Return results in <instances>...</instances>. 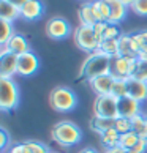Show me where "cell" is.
I'll list each match as a JSON object with an SVG mask.
<instances>
[{"label":"cell","instance_id":"7a4b0ae2","mask_svg":"<svg viewBox=\"0 0 147 153\" xmlns=\"http://www.w3.org/2000/svg\"><path fill=\"white\" fill-rule=\"evenodd\" d=\"M51 137H52V140L57 145L63 147V149H70V147L81 142L82 129L76 123H73L70 120H62V122H57L52 126V129H51Z\"/></svg>","mask_w":147,"mask_h":153},{"label":"cell","instance_id":"bcb514c9","mask_svg":"<svg viewBox=\"0 0 147 153\" xmlns=\"http://www.w3.org/2000/svg\"><path fill=\"white\" fill-rule=\"evenodd\" d=\"M84 2H86V0H84Z\"/></svg>","mask_w":147,"mask_h":153},{"label":"cell","instance_id":"8fae6325","mask_svg":"<svg viewBox=\"0 0 147 153\" xmlns=\"http://www.w3.org/2000/svg\"><path fill=\"white\" fill-rule=\"evenodd\" d=\"M127 95L130 98L139 101L141 104H144L147 101V82L141 81L138 77H128L127 79Z\"/></svg>","mask_w":147,"mask_h":153},{"label":"cell","instance_id":"8d00e7d4","mask_svg":"<svg viewBox=\"0 0 147 153\" xmlns=\"http://www.w3.org/2000/svg\"><path fill=\"white\" fill-rule=\"evenodd\" d=\"M138 33H139V38H141V43H143V46H147V29L139 30ZM143 46H141V48H143Z\"/></svg>","mask_w":147,"mask_h":153},{"label":"cell","instance_id":"9a60e30c","mask_svg":"<svg viewBox=\"0 0 147 153\" xmlns=\"http://www.w3.org/2000/svg\"><path fill=\"white\" fill-rule=\"evenodd\" d=\"M114 76L112 74H103V76H98L92 79L89 82L92 92L97 95V96H101V95H111V90H112V84H114Z\"/></svg>","mask_w":147,"mask_h":153},{"label":"cell","instance_id":"d590c367","mask_svg":"<svg viewBox=\"0 0 147 153\" xmlns=\"http://www.w3.org/2000/svg\"><path fill=\"white\" fill-rule=\"evenodd\" d=\"M109 22H97V24L93 25V30H95V35H97V38L100 39V43L103 41V35H104V30L106 27H108Z\"/></svg>","mask_w":147,"mask_h":153},{"label":"cell","instance_id":"1f68e13d","mask_svg":"<svg viewBox=\"0 0 147 153\" xmlns=\"http://www.w3.org/2000/svg\"><path fill=\"white\" fill-rule=\"evenodd\" d=\"M134 77L147 82V60H138V66L134 71Z\"/></svg>","mask_w":147,"mask_h":153},{"label":"cell","instance_id":"9c48e42d","mask_svg":"<svg viewBox=\"0 0 147 153\" xmlns=\"http://www.w3.org/2000/svg\"><path fill=\"white\" fill-rule=\"evenodd\" d=\"M18 57L5 46L0 48V79H13L18 74Z\"/></svg>","mask_w":147,"mask_h":153},{"label":"cell","instance_id":"f1b7e54d","mask_svg":"<svg viewBox=\"0 0 147 153\" xmlns=\"http://www.w3.org/2000/svg\"><path fill=\"white\" fill-rule=\"evenodd\" d=\"M25 144L29 145L32 153H51L49 147L46 144L40 142V140H25Z\"/></svg>","mask_w":147,"mask_h":153},{"label":"cell","instance_id":"83f0119b","mask_svg":"<svg viewBox=\"0 0 147 153\" xmlns=\"http://www.w3.org/2000/svg\"><path fill=\"white\" fill-rule=\"evenodd\" d=\"M114 128L119 134H125L131 131V120L125 117H117L116 118V123H114Z\"/></svg>","mask_w":147,"mask_h":153},{"label":"cell","instance_id":"2e32d148","mask_svg":"<svg viewBox=\"0 0 147 153\" xmlns=\"http://www.w3.org/2000/svg\"><path fill=\"white\" fill-rule=\"evenodd\" d=\"M78 19H79V25H90L93 27L95 24L98 22L97 16H95V11H93V3L92 0H86V2L81 3V7L78 10Z\"/></svg>","mask_w":147,"mask_h":153},{"label":"cell","instance_id":"f6af8a7d","mask_svg":"<svg viewBox=\"0 0 147 153\" xmlns=\"http://www.w3.org/2000/svg\"><path fill=\"white\" fill-rule=\"evenodd\" d=\"M146 140H147V137H146Z\"/></svg>","mask_w":147,"mask_h":153},{"label":"cell","instance_id":"e0dca14e","mask_svg":"<svg viewBox=\"0 0 147 153\" xmlns=\"http://www.w3.org/2000/svg\"><path fill=\"white\" fill-rule=\"evenodd\" d=\"M3 46L7 48L10 52H13L16 55H22V54H25V52L30 51L29 39H27L24 35H21V33H14V35L8 39V43L3 44Z\"/></svg>","mask_w":147,"mask_h":153},{"label":"cell","instance_id":"4dcf8cb0","mask_svg":"<svg viewBox=\"0 0 147 153\" xmlns=\"http://www.w3.org/2000/svg\"><path fill=\"white\" fill-rule=\"evenodd\" d=\"M122 32L119 29V25L116 24H108L104 30V35H103V39H114V38H120Z\"/></svg>","mask_w":147,"mask_h":153},{"label":"cell","instance_id":"8992f818","mask_svg":"<svg viewBox=\"0 0 147 153\" xmlns=\"http://www.w3.org/2000/svg\"><path fill=\"white\" fill-rule=\"evenodd\" d=\"M93 115L116 120L119 117V98L112 95L97 96L93 101Z\"/></svg>","mask_w":147,"mask_h":153},{"label":"cell","instance_id":"f546056e","mask_svg":"<svg viewBox=\"0 0 147 153\" xmlns=\"http://www.w3.org/2000/svg\"><path fill=\"white\" fill-rule=\"evenodd\" d=\"M130 10H131L134 14L146 18L147 16V0H134V3L130 7Z\"/></svg>","mask_w":147,"mask_h":153},{"label":"cell","instance_id":"484cf974","mask_svg":"<svg viewBox=\"0 0 147 153\" xmlns=\"http://www.w3.org/2000/svg\"><path fill=\"white\" fill-rule=\"evenodd\" d=\"M111 95L116 96V98H123V96H127V79L116 77L114 84H112Z\"/></svg>","mask_w":147,"mask_h":153},{"label":"cell","instance_id":"30bf717a","mask_svg":"<svg viewBox=\"0 0 147 153\" xmlns=\"http://www.w3.org/2000/svg\"><path fill=\"white\" fill-rule=\"evenodd\" d=\"M38 68H40V59L33 51H29V52L18 57V74L19 76L22 77L33 76L38 71Z\"/></svg>","mask_w":147,"mask_h":153},{"label":"cell","instance_id":"7c38bea8","mask_svg":"<svg viewBox=\"0 0 147 153\" xmlns=\"http://www.w3.org/2000/svg\"><path fill=\"white\" fill-rule=\"evenodd\" d=\"M44 11H46V7H44L43 0H29L21 8V18L27 22H35L43 18Z\"/></svg>","mask_w":147,"mask_h":153},{"label":"cell","instance_id":"ffe728a7","mask_svg":"<svg viewBox=\"0 0 147 153\" xmlns=\"http://www.w3.org/2000/svg\"><path fill=\"white\" fill-rule=\"evenodd\" d=\"M114 123H116V120H112V118H103V117L93 115L89 125H90V129H92V131L101 134V133L108 131L111 128H114Z\"/></svg>","mask_w":147,"mask_h":153},{"label":"cell","instance_id":"52a82bcc","mask_svg":"<svg viewBox=\"0 0 147 153\" xmlns=\"http://www.w3.org/2000/svg\"><path fill=\"white\" fill-rule=\"evenodd\" d=\"M46 35L48 38L54 39V41H62V39H66L71 35V24L65 18L62 16H54L46 22Z\"/></svg>","mask_w":147,"mask_h":153},{"label":"cell","instance_id":"ab89813d","mask_svg":"<svg viewBox=\"0 0 147 153\" xmlns=\"http://www.w3.org/2000/svg\"><path fill=\"white\" fill-rule=\"evenodd\" d=\"M8 2H10V3H13V5H16L18 8H22L27 2H29V0H8Z\"/></svg>","mask_w":147,"mask_h":153},{"label":"cell","instance_id":"ba28073f","mask_svg":"<svg viewBox=\"0 0 147 153\" xmlns=\"http://www.w3.org/2000/svg\"><path fill=\"white\" fill-rule=\"evenodd\" d=\"M138 66V59H128V57H117L112 59V66H111V74L114 77H120V79H128L134 76Z\"/></svg>","mask_w":147,"mask_h":153},{"label":"cell","instance_id":"836d02e7","mask_svg":"<svg viewBox=\"0 0 147 153\" xmlns=\"http://www.w3.org/2000/svg\"><path fill=\"white\" fill-rule=\"evenodd\" d=\"M8 145H10V134L5 128H0V149L3 153L8 150Z\"/></svg>","mask_w":147,"mask_h":153},{"label":"cell","instance_id":"e575fe53","mask_svg":"<svg viewBox=\"0 0 147 153\" xmlns=\"http://www.w3.org/2000/svg\"><path fill=\"white\" fill-rule=\"evenodd\" d=\"M146 152H147V140L143 137L130 149V153H146Z\"/></svg>","mask_w":147,"mask_h":153},{"label":"cell","instance_id":"f35d334b","mask_svg":"<svg viewBox=\"0 0 147 153\" xmlns=\"http://www.w3.org/2000/svg\"><path fill=\"white\" fill-rule=\"evenodd\" d=\"M108 152H109V153H130V150H127V149H123V147H120V145H117V147H114V149H109Z\"/></svg>","mask_w":147,"mask_h":153},{"label":"cell","instance_id":"603a6c76","mask_svg":"<svg viewBox=\"0 0 147 153\" xmlns=\"http://www.w3.org/2000/svg\"><path fill=\"white\" fill-rule=\"evenodd\" d=\"M131 131L136 133L139 137H147V115L139 114L131 118Z\"/></svg>","mask_w":147,"mask_h":153},{"label":"cell","instance_id":"cb8c5ba5","mask_svg":"<svg viewBox=\"0 0 147 153\" xmlns=\"http://www.w3.org/2000/svg\"><path fill=\"white\" fill-rule=\"evenodd\" d=\"M100 51L104 54H108L109 57H117L119 55V38L114 39H103L100 43Z\"/></svg>","mask_w":147,"mask_h":153},{"label":"cell","instance_id":"7bdbcfd3","mask_svg":"<svg viewBox=\"0 0 147 153\" xmlns=\"http://www.w3.org/2000/svg\"><path fill=\"white\" fill-rule=\"evenodd\" d=\"M104 153H109V152H108V150H106V152H104Z\"/></svg>","mask_w":147,"mask_h":153},{"label":"cell","instance_id":"60d3db41","mask_svg":"<svg viewBox=\"0 0 147 153\" xmlns=\"http://www.w3.org/2000/svg\"><path fill=\"white\" fill-rule=\"evenodd\" d=\"M78 153H100L97 149H92V147H84V149H81Z\"/></svg>","mask_w":147,"mask_h":153},{"label":"cell","instance_id":"7402d4cb","mask_svg":"<svg viewBox=\"0 0 147 153\" xmlns=\"http://www.w3.org/2000/svg\"><path fill=\"white\" fill-rule=\"evenodd\" d=\"M100 140H101V145H103L106 150H109V149H114V147L119 145L120 134L116 131V128H111V129H108V131L100 134Z\"/></svg>","mask_w":147,"mask_h":153},{"label":"cell","instance_id":"277c9868","mask_svg":"<svg viewBox=\"0 0 147 153\" xmlns=\"http://www.w3.org/2000/svg\"><path fill=\"white\" fill-rule=\"evenodd\" d=\"M21 103V90L14 79H0V111H16Z\"/></svg>","mask_w":147,"mask_h":153},{"label":"cell","instance_id":"ac0fdd59","mask_svg":"<svg viewBox=\"0 0 147 153\" xmlns=\"http://www.w3.org/2000/svg\"><path fill=\"white\" fill-rule=\"evenodd\" d=\"M109 3V8H111V16H109V24H122L127 18V13H128V7L123 5L120 0H108Z\"/></svg>","mask_w":147,"mask_h":153},{"label":"cell","instance_id":"74e56055","mask_svg":"<svg viewBox=\"0 0 147 153\" xmlns=\"http://www.w3.org/2000/svg\"><path fill=\"white\" fill-rule=\"evenodd\" d=\"M138 60H147V46H143V48L139 49Z\"/></svg>","mask_w":147,"mask_h":153},{"label":"cell","instance_id":"44dd1931","mask_svg":"<svg viewBox=\"0 0 147 153\" xmlns=\"http://www.w3.org/2000/svg\"><path fill=\"white\" fill-rule=\"evenodd\" d=\"M92 3H93V11L98 22H108L111 16V8H109L108 0H92Z\"/></svg>","mask_w":147,"mask_h":153},{"label":"cell","instance_id":"4fadbf2b","mask_svg":"<svg viewBox=\"0 0 147 153\" xmlns=\"http://www.w3.org/2000/svg\"><path fill=\"white\" fill-rule=\"evenodd\" d=\"M143 114V104L139 101L130 98V96H123L119 98V117H125L131 120L133 117Z\"/></svg>","mask_w":147,"mask_h":153},{"label":"cell","instance_id":"5b68a950","mask_svg":"<svg viewBox=\"0 0 147 153\" xmlns=\"http://www.w3.org/2000/svg\"><path fill=\"white\" fill-rule=\"evenodd\" d=\"M73 38H75L76 46L87 54H92V52L100 49V39L95 35L93 27H90V25L76 27L75 33H73Z\"/></svg>","mask_w":147,"mask_h":153},{"label":"cell","instance_id":"3957f363","mask_svg":"<svg viewBox=\"0 0 147 153\" xmlns=\"http://www.w3.org/2000/svg\"><path fill=\"white\" fill-rule=\"evenodd\" d=\"M49 104L55 112H71L78 106V96L70 87L57 85L51 90Z\"/></svg>","mask_w":147,"mask_h":153},{"label":"cell","instance_id":"4316f807","mask_svg":"<svg viewBox=\"0 0 147 153\" xmlns=\"http://www.w3.org/2000/svg\"><path fill=\"white\" fill-rule=\"evenodd\" d=\"M139 139H141V137H139L136 133L130 131V133H125V134H120V140H119V145L123 147V149H127V150H130L134 144L138 142Z\"/></svg>","mask_w":147,"mask_h":153},{"label":"cell","instance_id":"b9f144b4","mask_svg":"<svg viewBox=\"0 0 147 153\" xmlns=\"http://www.w3.org/2000/svg\"><path fill=\"white\" fill-rule=\"evenodd\" d=\"M120 2H122L123 5H127V7L130 8V7H131V5L134 3V0H120Z\"/></svg>","mask_w":147,"mask_h":153},{"label":"cell","instance_id":"6da1fadb","mask_svg":"<svg viewBox=\"0 0 147 153\" xmlns=\"http://www.w3.org/2000/svg\"><path fill=\"white\" fill-rule=\"evenodd\" d=\"M111 66H112V57H109L108 54L101 52L98 49L95 52L89 54L86 60L82 62L81 70H79V77L90 82L92 79L98 76L111 74Z\"/></svg>","mask_w":147,"mask_h":153},{"label":"cell","instance_id":"5bb4252c","mask_svg":"<svg viewBox=\"0 0 147 153\" xmlns=\"http://www.w3.org/2000/svg\"><path fill=\"white\" fill-rule=\"evenodd\" d=\"M139 54V46L133 39L131 33H122L119 38V55L128 59H138Z\"/></svg>","mask_w":147,"mask_h":153},{"label":"cell","instance_id":"d4e9b609","mask_svg":"<svg viewBox=\"0 0 147 153\" xmlns=\"http://www.w3.org/2000/svg\"><path fill=\"white\" fill-rule=\"evenodd\" d=\"M0 27H2V35H0V44H7L8 39L14 35V29H13V22L10 21H3L0 19Z\"/></svg>","mask_w":147,"mask_h":153},{"label":"cell","instance_id":"ee69618b","mask_svg":"<svg viewBox=\"0 0 147 153\" xmlns=\"http://www.w3.org/2000/svg\"><path fill=\"white\" fill-rule=\"evenodd\" d=\"M51 153H57V152H51Z\"/></svg>","mask_w":147,"mask_h":153},{"label":"cell","instance_id":"d6a6232c","mask_svg":"<svg viewBox=\"0 0 147 153\" xmlns=\"http://www.w3.org/2000/svg\"><path fill=\"white\" fill-rule=\"evenodd\" d=\"M7 153H32V152H30L29 145H27L25 142H19V144H13V145H11Z\"/></svg>","mask_w":147,"mask_h":153},{"label":"cell","instance_id":"d6986e66","mask_svg":"<svg viewBox=\"0 0 147 153\" xmlns=\"http://www.w3.org/2000/svg\"><path fill=\"white\" fill-rule=\"evenodd\" d=\"M18 18H21V8L10 3L8 0H0V19L14 22Z\"/></svg>","mask_w":147,"mask_h":153}]
</instances>
